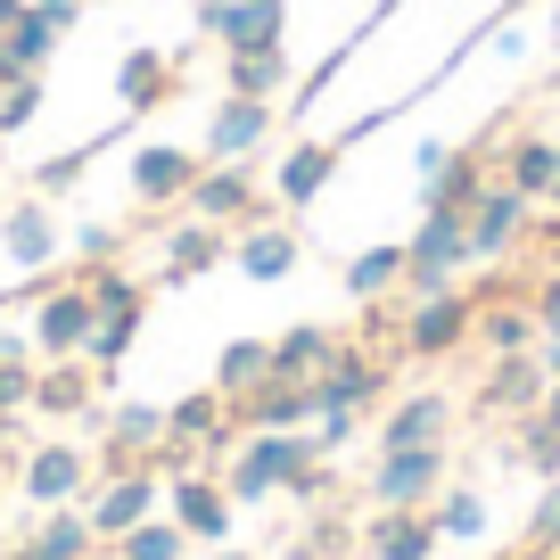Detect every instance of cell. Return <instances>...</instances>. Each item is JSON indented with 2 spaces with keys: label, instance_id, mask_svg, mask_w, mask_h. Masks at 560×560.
I'll use <instances>...</instances> for the list:
<instances>
[{
  "label": "cell",
  "instance_id": "obj_39",
  "mask_svg": "<svg viewBox=\"0 0 560 560\" xmlns=\"http://www.w3.org/2000/svg\"><path fill=\"white\" fill-rule=\"evenodd\" d=\"M67 247H74V264H124V231L116 223H83Z\"/></svg>",
  "mask_w": 560,
  "mask_h": 560
},
{
  "label": "cell",
  "instance_id": "obj_9",
  "mask_svg": "<svg viewBox=\"0 0 560 560\" xmlns=\"http://www.w3.org/2000/svg\"><path fill=\"white\" fill-rule=\"evenodd\" d=\"M91 470H100V462H91L83 445L50 438V445H34V454H25L18 487H25V503H34V511H58V503H83V494H91Z\"/></svg>",
  "mask_w": 560,
  "mask_h": 560
},
{
  "label": "cell",
  "instance_id": "obj_52",
  "mask_svg": "<svg viewBox=\"0 0 560 560\" xmlns=\"http://www.w3.org/2000/svg\"><path fill=\"white\" fill-rule=\"evenodd\" d=\"M552 560H560V552H552Z\"/></svg>",
  "mask_w": 560,
  "mask_h": 560
},
{
  "label": "cell",
  "instance_id": "obj_33",
  "mask_svg": "<svg viewBox=\"0 0 560 560\" xmlns=\"http://www.w3.org/2000/svg\"><path fill=\"white\" fill-rule=\"evenodd\" d=\"M387 289H404V247H363V256L347 264V298L354 305H380Z\"/></svg>",
  "mask_w": 560,
  "mask_h": 560
},
{
  "label": "cell",
  "instance_id": "obj_7",
  "mask_svg": "<svg viewBox=\"0 0 560 560\" xmlns=\"http://www.w3.org/2000/svg\"><path fill=\"white\" fill-rule=\"evenodd\" d=\"M462 223H470V264H511L536 240V198H520L511 182H487V198H478Z\"/></svg>",
  "mask_w": 560,
  "mask_h": 560
},
{
  "label": "cell",
  "instance_id": "obj_24",
  "mask_svg": "<svg viewBox=\"0 0 560 560\" xmlns=\"http://www.w3.org/2000/svg\"><path fill=\"white\" fill-rule=\"evenodd\" d=\"M338 347H347V338H338L330 322H289V330L272 338V380H305V387H314Z\"/></svg>",
  "mask_w": 560,
  "mask_h": 560
},
{
  "label": "cell",
  "instance_id": "obj_46",
  "mask_svg": "<svg viewBox=\"0 0 560 560\" xmlns=\"http://www.w3.org/2000/svg\"><path fill=\"white\" fill-rule=\"evenodd\" d=\"M9 454H18V420L0 412V462H9Z\"/></svg>",
  "mask_w": 560,
  "mask_h": 560
},
{
  "label": "cell",
  "instance_id": "obj_20",
  "mask_svg": "<svg viewBox=\"0 0 560 560\" xmlns=\"http://www.w3.org/2000/svg\"><path fill=\"white\" fill-rule=\"evenodd\" d=\"M438 520H429V503L420 511H371V527H363V552L371 560H438Z\"/></svg>",
  "mask_w": 560,
  "mask_h": 560
},
{
  "label": "cell",
  "instance_id": "obj_4",
  "mask_svg": "<svg viewBox=\"0 0 560 560\" xmlns=\"http://www.w3.org/2000/svg\"><path fill=\"white\" fill-rule=\"evenodd\" d=\"M158 503H165L158 462H132V470H107L100 487L83 494V520H91V536H100V544H116V536H132L140 520H158Z\"/></svg>",
  "mask_w": 560,
  "mask_h": 560
},
{
  "label": "cell",
  "instance_id": "obj_19",
  "mask_svg": "<svg viewBox=\"0 0 560 560\" xmlns=\"http://www.w3.org/2000/svg\"><path fill=\"white\" fill-rule=\"evenodd\" d=\"M158 247H165V256H158V280H165V289H182V280L214 272V264L231 256V231H223V223H198V214H190V223H174Z\"/></svg>",
  "mask_w": 560,
  "mask_h": 560
},
{
  "label": "cell",
  "instance_id": "obj_28",
  "mask_svg": "<svg viewBox=\"0 0 560 560\" xmlns=\"http://www.w3.org/2000/svg\"><path fill=\"white\" fill-rule=\"evenodd\" d=\"M91 552H100L91 520H83L74 503H58V511H42V527H34V536H25L9 560H91Z\"/></svg>",
  "mask_w": 560,
  "mask_h": 560
},
{
  "label": "cell",
  "instance_id": "obj_49",
  "mask_svg": "<svg viewBox=\"0 0 560 560\" xmlns=\"http://www.w3.org/2000/svg\"><path fill=\"white\" fill-rule=\"evenodd\" d=\"M214 560H256V552H214Z\"/></svg>",
  "mask_w": 560,
  "mask_h": 560
},
{
  "label": "cell",
  "instance_id": "obj_48",
  "mask_svg": "<svg viewBox=\"0 0 560 560\" xmlns=\"http://www.w3.org/2000/svg\"><path fill=\"white\" fill-rule=\"evenodd\" d=\"M511 560H552V552H536V544H520V552H511Z\"/></svg>",
  "mask_w": 560,
  "mask_h": 560
},
{
  "label": "cell",
  "instance_id": "obj_25",
  "mask_svg": "<svg viewBox=\"0 0 560 560\" xmlns=\"http://www.w3.org/2000/svg\"><path fill=\"white\" fill-rule=\"evenodd\" d=\"M231 412H240V429H314V387L305 380H264L256 396H240Z\"/></svg>",
  "mask_w": 560,
  "mask_h": 560
},
{
  "label": "cell",
  "instance_id": "obj_30",
  "mask_svg": "<svg viewBox=\"0 0 560 560\" xmlns=\"http://www.w3.org/2000/svg\"><path fill=\"white\" fill-rule=\"evenodd\" d=\"M264 380H272V338H231V347L214 354V387H223L231 404L256 396Z\"/></svg>",
  "mask_w": 560,
  "mask_h": 560
},
{
  "label": "cell",
  "instance_id": "obj_50",
  "mask_svg": "<svg viewBox=\"0 0 560 560\" xmlns=\"http://www.w3.org/2000/svg\"><path fill=\"white\" fill-rule=\"evenodd\" d=\"M198 9H231V0H198Z\"/></svg>",
  "mask_w": 560,
  "mask_h": 560
},
{
  "label": "cell",
  "instance_id": "obj_15",
  "mask_svg": "<svg viewBox=\"0 0 560 560\" xmlns=\"http://www.w3.org/2000/svg\"><path fill=\"white\" fill-rule=\"evenodd\" d=\"M272 100H240V91H223V107L207 116V140H198V158L207 165H231V158H256L264 140H272Z\"/></svg>",
  "mask_w": 560,
  "mask_h": 560
},
{
  "label": "cell",
  "instance_id": "obj_22",
  "mask_svg": "<svg viewBox=\"0 0 560 560\" xmlns=\"http://www.w3.org/2000/svg\"><path fill=\"white\" fill-rule=\"evenodd\" d=\"M58 42H67V34H58V25L34 9V0H25V18L0 34V91L25 83V74H50V50H58Z\"/></svg>",
  "mask_w": 560,
  "mask_h": 560
},
{
  "label": "cell",
  "instance_id": "obj_51",
  "mask_svg": "<svg viewBox=\"0 0 560 560\" xmlns=\"http://www.w3.org/2000/svg\"><path fill=\"white\" fill-rule=\"evenodd\" d=\"M552 207H560V174H552Z\"/></svg>",
  "mask_w": 560,
  "mask_h": 560
},
{
  "label": "cell",
  "instance_id": "obj_47",
  "mask_svg": "<svg viewBox=\"0 0 560 560\" xmlns=\"http://www.w3.org/2000/svg\"><path fill=\"white\" fill-rule=\"evenodd\" d=\"M18 18H25V0H0V34H9Z\"/></svg>",
  "mask_w": 560,
  "mask_h": 560
},
{
  "label": "cell",
  "instance_id": "obj_35",
  "mask_svg": "<svg viewBox=\"0 0 560 560\" xmlns=\"http://www.w3.org/2000/svg\"><path fill=\"white\" fill-rule=\"evenodd\" d=\"M116 560H190V536L174 520H140L132 536H116Z\"/></svg>",
  "mask_w": 560,
  "mask_h": 560
},
{
  "label": "cell",
  "instance_id": "obj_42",
  "mask_svg": "<svg viewBox=\"0 0 560 560\" xmlns=\"http://www.w3.org/2000/svg\"><path fill=\"white\" fill-rule=\"evenodd\" d=\"M445 158H454L445 140H420V149H412V174H420V182H429V174H445Z\"/></svg>",
  "mask_w": 560,
  "mask_h": 560
},
{
  "label": "cell",
  "instance_id": "obj_45",
  "mask_svg": "<svg viewBox=\"0 0 560 560\" xmlns=\"http://www.w3.org/2000/svg\"><path fill=\"white\" fill-rule=\"evenodd\" d=\"M536 240L552 247V256H544V272H560V223H552V231H536ZM536 240H527V247H536Z\"/></svg>",
  "mask_w": 560,
  "mask_h": 560
},
{
  "label": "cell",
  "instance_id": "obj_16",
  "mask_svg": "<svg viewBox=\"0 0 560 560\" xmlns=\"http://www.w3.org/2000/svg\"><path fill=\"white\" fill-rule=\"evenodd\" d=\"M198 34L223 50H280L289 34V0H231V9H198Z\"/></svg>",
  "mask_w": 560,
  "mask_h": 560
},
{
  "label": "cell",
  "instance_id": "obj_2",
  "mask_svg": "<svg viewBox=\"0 0 560 560\" xmlns=\"http://www.w3.org/2000/svg\"><path fill=\"white\" fill-rule=\"evenodd\" d=\"M478 338V289H429L404 305V363H445Z\"/></svg>",
  "mask_w": 560,
  "mask_h": 560
},
{
  "label": "cell",
  "instance_id": "obj_36",
  "mask_svg": "<svg viewBox=\"0 0 560 560\" xmlns=\"http://www.w3.org/2000/svg\"><path fill=\"white\" fill-rule=\"evenodd\" d=\"M503 454H511V462H527L536 478H560V429H544V420L527 412V420H520V438H511Z\"/></svg>",
  "mask_w": 560,
  "mask_h": 560
},
{
  "label": "cell",
  "instance_id": "obj_27",
  "mask_svg": "<svg viewBox=\"0 0 560 560\" xmlns=\"http://www.w3.org/2000/svg\"><path fill=\"white\" fill-rule=\"evenodd\" d=\"M544 322L527 298H478V347L487 354H536Z\"/></svg>",
  "mask_w": 560,
  "mask_h": 560
},
{
  "label": "cell",
  "instance_id": "obj_10",
  "mask_svg": "<svg viewBox=\"0 0 560 560\" xmlns=\"http://www.w3.org/2000/svg\"><path fill=\"white\" fill-rule=\"evenodd\" d=\"M454 420H462V404L445 396V387H412V396H396L380 412V454H404V445H454Z\"/></svg>",
  "mask_w": 560,
  "mask_h": 560
},
{
  "label": "cell",
  "instance_id": "obj_21",
  "mask_svg": "<svg viewBox=\"0 0 560 560\" xmlns=\"http://www.w3.org/2000/svg\"><path fill=\"white\" fill-rule=\"evenodd\" d=\"M552 174H560V132H511L503 165H494V182H511L520 198H552Z\"/></svg>",
  "mask_w": 560,
  "mask_h": 560
},
{
  "label": "cell",
  "instance_id": "obj_34",
  "mask_svg": "<svg viewBox=\"0 0 560 560\" xmlns=\"http://www.w3.org/2000/svg\"><path fill=\"white\" fill-rule=\"evenodd\" d=\"M429 520H438V536H445V544H470V536H487V503H478L470 487H445L438 503H429Z\"/></svg>",
  "mask_w": 560,
  "mask_h": 560
},
{
  "label": "cell",
  "instance_id": "obj_23",
  "mask_svg": "<svg viewBox=\"0 0 560 560\" xmlns=\"http://www.w3.org/2000/svg\"><path fill=\"white\" fill-rule=\"evenodd\" d=\"M487 182H494V165H487V140H478V149H454V158H445V174H429V182H420V207L470 214L478 198H487Z\"/></svg>",
  "mask_w": 560,
  "mask_h": 560
},
{
  "label": "cell",
  "instance_id": "obj_1",
  "mask_svg": "<svg viewBox=\"0 0 560 560\" xmlns=\"http://www.w3.org/2000/svg\"><path fill=\"white\" fill-rule=\"evenodd\" d=\"M223 487H231V503H264V494H298V503H314V494L330 487V470H322V454H314L305 429H247V445L231 454Z\"/></svg>",
  "mask_w": 560,
  "mask_h": 560
},
{
  "label": "cell",
  "instance_id": "obj_8",
  "mask_svg": "<svg viewBox=\"0 0 560 560\" xmlns=\"http://www.w3.org/2000/svg\"><path fill=\"white\" fill-rule=\"evenodd\" d=\"M91 330H100V305H91L83 280H50L34 298V347L50 354V363H67V354L91 347Z\"/></svg>",
  "mask_w": 560,
  "mask_h": 560
},
{
  "label": "cell",
  "instance_id": "obj_3",
  "mask_svg": "<svg viewBox=\"0 0 560 560\" xmlns=\"http://www.w3.org/2000/svg\"><path fill=\"white\" fill-rule=\"evenodd\" d=\"M470 272V223L445 207H420V231L404 240V298H429V289H454Z\"/></svg>",
  "mask_w": 560,
  "mask_h": 560
},
{
  "label": "cell",
  "instance_id": "obj_29",
  "mask_svg": "<svg viewBox=\"0 0 560 560\" xmlns=\"http://www.w3.org/2000/svg\"><path fill=\"white\" fill-rule=\"evenodd\" d=\"M91 396H100V371H91L83 354H67V363L34 371V412H50V420H74V412H91Z\"/></svg>",
  "mask_w": 560,
  "mask_h": 560
},
{
  "label": "cell",
  "instance_id": "obj_12",
  "mask_svg": "<svg viewBox=\"0 0 560 560\" xmlns=\"http://www.w3.org/2000/svg\"><path fill=\"white\" fill-rule=\"evenodd\" d=\"M165 520H174L190 544H223L231 536V487L207 478V470H174L165 478Z\"/></svg>",
  "mask_w": 560,
  "mask_h": 560
},
{
  "label": "cell",
  "instance_id": "obj_31",
  "mask_svg": "<svg viewBox=\"0 0 560 560\" xmlns=\"http://www.w3.org/2000/svg\"><path fill=\"white\" fill-rule=\"evenodd\" d=\"M223 83L240 91V100H280V91H289V50H231Z\"/></svg>",
  "mask_w": 560,
  "mask_h": 560
},
{
  "label": "cell",
  "instance_id": "obj_41",
  "mask_svg": "<svg viewBox=\"0 0 560 560\" xmlns=\"http://www.w3.org/2000/svg\"><path fill=\"white\" fill-rule=\"evenodd\" d=\"M527 305H536V322H544V330H560V272H544L536 289H527Z\"/></svg>",
  "mask_w": 560,
  "mask_h": 560
},
{
  "label": "cell",
  "instance_id": "obj_37",
  "mask_svg": "<svg viewBox=\"0 0 560 560\" xmlns=\"http://www.w3.org/2000/svg\"><path fill=\"white\" fill-rule=\"evenodd\" d=\"M42 100H50V83H42V74H25V83H9V91H0V140H18L25 124L42 116Z\"/></svg>",
  "mask_w": 560,
  "mask_h": 560
},
{
  "label": "cell",
  "instance_id": "obj_5",
  "mask_svg": "<svg viewBox=\"0 0 560 560\" xmlns=\"http://www.w3.org/2000/svg\"><path fill=\"white\" fill-rule=\"evenodd\" d=\"M182 207L198 223H223V231H247V223H272V198L256 190V158H231V165H198L190 198Z\"/></svg>",
  "mask_w": 560,
  "mask_h": 560
},
{
  "label": "cell",
  "instance_id": "obj_44",
  "mask_svg": "<svg viewBox=\"0 0 560 560\" xmlns=\"http://www.w3.org/2000/svg\"><path fill=\"white\" fill-rule=\"evenodd\" d=\"M536 420H544V429H560V380H552V387H544V404H536Z\"/></svg>",
  "mask_w": 560,
  "mask_h": 560
},
{
  "label": "cell",
  "instance_id": "obj_6",
  "mask_svg": "<svg viewBox=\"0 0 560 560\" xmlns=\"http://www.w3.org/2000/svg\"><path fill=\"white\" fill-rule=\"evenodd\" d=\"M387 387H396V363H380V347L347 338V347L330 354V371L314 380V412H380Z\"/></svg>",
  "mask_w": 560,
  "mask_h": 560
},
{
  "label": "cell",
  "instance_id": "obj_13",
  "mask_svg": "<svg viewBox=\"0 0 560 560\" xmlns=\"http://www.w3.org/2000/svg\"><path fill=\"white\" fill-rule=\"evenodd\" d=\"M198 149H182V140H140L132 149V198L140 207H182V198H190V182H198Z\"/></svg>",
  "mask_w": 560,
  "mask_h": 560
},
{
  "label": "cell",
  "instance_id": "obj_14",
  "mask_svg": "<svg viewBox=\"0 0 560 560\" xmlns=\"http://www.w3.org/2000/svg\"><path fill=\"white\" fill-rule=\"evenodd\" d=\"M0 247H9L18 272H50V264L67 256V231H58V214H50V198H42V190H25L18 207L0 214Z\"/></svg>",
  "mask_w": 560,
  "mask_h": 560
},
{
  "label": "cell",
  "instance_id": "obj_11",
  "mask_svg": "<svg viewBox=\"0 0 560 560\" xmlns=\"http://www.w3.org/2000/svg\"><path fill=\"white\" fill-rule=\"evenodd\" d=\"M445 487V445H404V454L371 462V503L380 511H420Z\"/></svg>",
  "mask_w": 560,
  "mask_h": 560
},
{
  "label": "cell",
  "instance_id": "obj_18",
  "mask_svg": "<svg viewBox=\"0 0 560 560\" xmlns=\"http://www.w3.org/2000/svg\"><path fill=\"white\" fill-rule=\"evenodd\" d=\"M544 387H552V371H544L536 354H494L487 380H478V412H511V420H527V412L544 404Z\"/></svg>",
  "mask_w": 560,
  "mask_h": 560
},
{
  "label": "cell",
  "instance_id": "obj_43",
  "mask_svg": "<svg viewBox=\"0 0 560 560\" xmlns=\"http://www.w3.org/2000/svg\"><path fill=\"white\" fill-rule=\"evenodd\" d=\"M536 363H544V371L560 380V330H544V338H536Z\"/></svg>",
  "mask_w": 560,
  "mask_h": 560
},
{
  "label": "cell",
  "instance_id": "obj_38",
  "mask_svg": "<svg viewBox=\"0 0 560 560\" xmlns=\"http://www.w3.org/2000/svg\"><path fill=\"white\" fill-rule=\"evenodd\" d=\"M0 412L9 420L34 412V363H25V354H0Z\"/></svg>",
  "mask_w": 560,
  "mask_h": 560
},
{
  "label": "cell",
  "instance_id": "obj_40",
  "mask_svg": "<svg viewBox=\"0 0 560 560\" xmlns=\"http://www.w3.org/2000/svg\"><path fill=\"white\" fill-rule=\"evenodd\" d=\"M527 544H536V552H560V478H544V503L527 511Z\"/></svg>",
  "mask_w": 560,
  "mask_h": 560
},
{
  "label": "cell",
  "instance_id": "obj_17",
  "mask_svg": "<svg viewBox=\"0 0 560 560\" xmlns=\"http://www.w3.org/2000/svg\"><path fill=\"white\" fill-rule=\"evenodd\" d=\"M347 140H354V132H338V140H298V149L280 158V174H272V198H280V207H289V214L314 207V198L338 182V165H347Z\"/></svg>",
  "mask_w": 560,
  "mask_h": 560
},
{
  "label": "cell",
  "instance_id": "obj_32",
  "mask_svg": "<svg viewBox=\"0 0 560 560\" xmlns=\"http://www.w3.org/2000/svg\"><path fill=\"white\" fill-rule=\"evenodd\" d=\"M165 91H174V67H165L158 50H132V58L116 67V100H124V116H149Z\"/></svg>",
  "mask_w": 560,
  "mask_h": 560
},
{
  "label": "cell",
  "instance_id": "obj_26",
  "mask_svg": "<svg viewBox=\"0 0 560 560\" xmlns=\"http://www.w3.org/2000/svg\"><path fill=\"white\" fill-rule=\"evenodd\" d=\"M298 256H305V247H298V231H289V223H247L240 240H231V264H240L247 280H289V272H298Z\"/></svg>",
  "mask_w": 560,
  "mask_h": 560
}]
</instances>
